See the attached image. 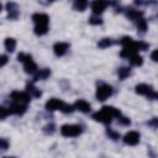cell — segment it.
Returning a JSON list of instances; mask_svg holds the SVG:
<instances>
[{
	"label": "cell",
	"instance_id": "obj_6",
	"mask_svg": "<svg viewBox=\"0 0 158 158\" xmlns=\"http://www.w3.org/2000/svg\"><path fill=\"white\" fill-rule=\"evenodd\" d=\"M111 94H112V88L107 84H101L96 89V99L99 101H105L109 96H111Z\"/></svg>",
	"mask_w": 158,
	"mask_h": 158
},
{
	"label": "cell",
	"instance_id": "obj_7",
	"mask_svg": "<svg viewBox=\"0 0 158 158\" xmlns=\"http://www.w3.org/2000/svg\"><path fill=\"white\" fill-rule=\"evenodd\" d=\"M11 99L16 104L21 105H27L30 102V95L25 91H12L11 93Z\"/></svg>",
	"mask_w": 158,
	"mask_h": 158
},
{
	"label": "cell",
	"instance_id": "obj_14",
	"mask_svg": "<svg viewBox=\"0 0 158 158\" xmlns=\"http://www.w3.org/2000/svg\"><path fill=\"white\" fill-rule=\"evenodd\" d=\"M127 17L132 21H138L141 19H143V12L142 11H138V10H135V9H130L127 12H126Z\"/></svg>",
	"mask_w": 158,
	"mask_h": 158
},
{
	"label": "cell",
	"instance_id": "obj_23",
	"mask_svg": "<svg viewBox=\"0 0 158 158\" xmlns=\"http://www.w3.org/2000/svg\"><path fill=\"white\" fill-rule=\"evenodd\" d=\"M111 40L110 38H102L101 41H99V43H98V46L100 47V48H106V47H109V46H111Z\"/></svg>",
	"mask_w": 158,
	"mask_h": 158
},
{
	"label": "cell",
	"instance_id": "obj_2",
	"mask_svg": "<svg viewBox=\"0 0 158 158\" xmlns=\"http://www.w3.org/2000/svg\"><path fill=\"white\" fill-rule=\"evenodd\" d=\"M32 20L35 22V33L36 35H46L48 31V22H49V17L48 15L43 14V12H36L32 16Z\"/></svg>",
	"mask_w": 158,
	"mask_h": 158
},
{
	"label": "cell",
	"instance_id": "obj_18",
	"mask_svg": "<svg viewBox=\"0 0 158 158\" xmlns=\"http://www.w3.org/2000/svg\"><path fill=\"white\" fill-rule=\"evenodd\" d=\"M5 48H6L7 52H14L15 48H16V41L11 37H7L5 40Z\"/></svg>",
	"mask_w": 158,
	"mask_h": 158
},
{
	"label": "cell",
	"instance_id": "obj_20",
	"mask_svg": "<svg viewBox=\"0 0 158 158\" xmlns=\"http://www.w3.org/2000/svg\"><path fill=\"white\" fill-rule=\"evenodd\" d=\"M130 74H131V69L128 67H121L117 70V75H118L120 79H126Z\"/></svg>",
	"mask_w": 158,
	"mask_h": 158
},
{
	"label": "cell",
	"instance_id": "obj_25",
	"mask_svg": "<svg viewBox=\"0 0 158 158\" xmlns=\"http://www.w3.org/2000/svg\"><path fill=\"white\" fill-rule=\"evenodd\" d=\"M106 132H107V135L110 136V138H112V139H117V138L120 137V133H118V132H115V131L111 130V128H107Z\"/></svg>",
	"mask_w": 158,
	"mask_h": 158
},
{
	"label": "cell",
	"instance_id": "obj_31",
	"mask_svg": "<svg viewBox=\"0 0 158 158\" xmlns=\"http://www.w3.org/2000/svg\"><path fill=\"white\" fill-rule=\"evenodd\" d=\"M44 131H46L47 133H52V132L54 131V125H53V123H51V125H47V126L44 127Z\"/></svg>",
	"mask_w": 158,
	"mask_h": 158
},
{
	"label": "cell",
	"instance_id": "obj_5",
	"mask_svg": "<svg viewBox=\"0 0 158 158\" xmlns=\"http://www.w3.org/2000/svg\"><path fill=\"white\" fill-rule=\"evenodd\" d=\"M136 93L139 94V95H146V96H148V99H156L157 98V93L148 84H138V85H136Z\"/></svg>",
	"mask_w": 158,
	"mask_h": 158
},
{
	"label": "cell",
	"instance_id": "obj_16",
	"mask_svg": "<svg viewBox=\"0 0 158 158\" xmlns=\"http://www.w3.org/2000/svg\"><path fill=\"white\" fill-rule=\"evenodd\" d=\"M49 74H51V70H49L48 68L40 69V72H38V70L36 72V75H35V81H37V80H44V79H47V78L49 77Z\"/></svg>",
	"mask_w": 158,
	"mask_h": 158
},
{
	"label": "cell",
	"instance_id": "obj_33",
	"mask_svg": "<svg viewBox=\"0 0 158 158\" xmlns=\"http://www.w3.org/2000/svg\"><path fill=\"white\" fill-rule=\"evenodd\" d=\"M148 125H153V126L156 127V126H157V118L154 117V118H153V121H151V122H148Z\"/></svg>",
	"mask_w": 158,
	"mask_h": 158
},
{
	"label": "cell",
	"instance_id": "obj_9",
	"mask_svg": "<svg viewBox=\"0 0 158 158\" xmlns=\"http://www.w3.org/2000/svg\"><path fill=\"white\" fill-rule=\"evenodd\" d=\"M64 106V102L59 99H49L47 102H46V109L49 110V111H56V110H62Z\"/></svg>",
	"mask_w": 158,
	"mask_h": 158
},
{
	"label": "cell",
	"instance_id": "obj_22",
	"mask_svg": "<svg viewBox=\"0 0 158 158\" xmlns=\"http://www.w3.org/2000/svg\"><path fill=\"white\" fill-rule=\"evenodd\" d=\"M137 28L141 32H146V30H147V22H146L144 19H141V20L137 21Z\"/></svg>",
	"mask_w": 158,
	"mask_h": 158
},
{
	"label": "cell",
	"instance_id": "obj_19",
	"mask_svg": "<svg viewBox=\"0 0 158 158\" xmlns=\"http://www.w3.org/2000/svg\"><path fill=\"white\" fill-rule=\"evenodd\" d=\"M128 60H130V63H131L132 65H136V67L142 65V63H143V58H142L138 53H136V54H133L132 57H130Z\"/></svg>",
	"mask_w": 158,
	"mask_h": 158
},
{
	"label": "cell",
	"instance_id": "obj_10",
	"mask_svg": "<svg viewBox=\"0 0 158 158\" xmlns=\"http://www.w3.org/2000/svg\"><path fill=\"white\" fill-rule=\"evenodd\" d=\"M69 48V44L67 42H57L54 46H53V51H54V54L58 56V57H62L67 53Z\"/></svg>",
	"mask_w": 158,
	"mask_h": 158
},
{
	"label": "cell",
	"instance_id": "obj_4",
	"mask_svg": "<svg viewBox=\"0 0 158 158\" xmlns=\"http://www.w3.org/2000/svg\"><path fill=\"white\" fill-rule=\"evenodd\" d=\"M81 127L79 125H63L60 127V133L64 137H77L81 133Z\"/></svg>",
	"mask_w": 158,
	"mask_h": 158
},
{
	"label": "cell",
	"instance_id": "obj_29",
	"mask_svg": "<svg viewBox=\"0 0 158 158\" xmlns=\"http://www.w3.org/2000/svg\"><path fill=\"white\" fill-rule=\"evenodd\" d=\"M117 120H118V122L121 123V125H130V118H127V117H123V116H118L117 117Z\"/></svg>",
	"mask_w": 158,
	"mask_h": 158
},
{
	"label": "cell",
	"instance_id": "obj_27",
	"mask_svg": "<svg viewBox=\"0 0 158 158\" xmlns=\"http://www.w3.org/2000/svg\"><path fill=\"white\" fill-rule=\"evenodd\" d=\"M9 141L6 138H0V149H7Z\"/></svg>",
	"mask_w": 158,
	"mask_h": 158
},
{
	"label": "cell",
	"instance_id": "obj_12",
	"mask_svg": "<svg viewBox=\"0 0 158 158\" xmlns=\"http://www.w3.org/2000/svg\"><path fill=\"white\" fill-rule=\"evenodd\" d=\"M73 106H74V109L81 111V112H85V114L91 110V105L88 101H85V100H77Z\"/></svg>",
	"mask_w": 158,
	"mask_h": 158
},
{
	"label": "cell",
	"instance_id": "obj_8",
	"mask_svg": "<svg viewBox=\"0 0 158 158\" xmlns=\"http://www.w3.org/2000/svg\"><path fill=\"white\" fill-rule=\"evenodd\" d=\"M139 133L137 131H130L123 136V142L128 146H136L139 142Z\"/></svg>",
	"mask_w": 158,
	"mask_h": 158
},
{
	"label": "cell",
	"instance_id": "obj_1",
	"mask_svg": "<svg viewBox=\"0 0 158 158\" xmlns=\"http://www.w3.org/2000/svg\"><path fill=\"white\" fill-rule=\"evenodd\" d=\"M121 116V111L114 106H102L100 111L95 112L93 115V118L95 121H99V122H102V123H110L112 117H118Z\"/></svg>",
	"mask_w": 158,
	"mask_h": 158
},
{
	"label": "cell",
	"instance_id": "obj_24",
	"mask_svg": "<svg viewBox=\"0 0 158 158\" xmlns=\"http://www.w3.org/2000/svg\"><path fill=\"white\" fill-rule=\"evenodd\" d=\"M89 22H90L91 25H100V23L102 22V20H101V17H100V16L94 15V16H91V17L89 19Z\"/></svg>",
	"mask_w": 158,
	"mask_h": 158
},
{
	"label": "cell",
	"instance_id": "obj_13",
	"mask_svg": "<svg viewBox=\"0 0 158 158\" xmlns=\"http://www.w3.org/2000/svg\"><path fill=\"white\" fill-rule=\"evenodd\" d=\"M26 107L27 105H21V104H16V102H12V105L7 109L9 110V114H15V115H22L25 111H26Z\"/></svg>",
	"mask_w": 158,
	"mask_h": 158
},
{
	"label": "cell",
	"instance_id": "obj_28",
	"mask_svg": "<svg viewBox=\"0 0 158 158\" xmlns=\"http://www.w3.org/2000/svg\"><path fill=\"white\" fill-rule=\"evenodd\" d=\"M7 62H9V57L5 56V54H0V68L4 67Z\"/></svg>",
	"mask_w": 158,
	"mask_h": 158
},
{
	"label": "cell",
	"instance_id": "obj_3",
	"mask_svg": "<svg viewBox=\"0 0 158 158\" xmlns=\"http://www.w3.org/2000/svg\"><path fill=\"white\" fill-rule=\"evenodd\" d=\"M17 58H19L20 62L23 63V69H25L26 73H28V74H35V73L38 70L36 63L33 62V59H32V57H31L30 54L20 53V54L17 56Z\"/></svg>",
	"mask_w": 158,
	"mask_h": 158
},
{
	"label": "cell",
	"instance_id": "obj_17",
	"mask_svg": "<svg viewBox=\"0 0 158 158\" xmlns=\"http://www.w3.org/2000/svg\"><path fill=\"white\" fill-rule=\"evenodd\" d=\"M26 93L30 95V98H38V96H41V91H40V89H37V88L33 86L32 84L27 85V91H26Z\"/></svg>",
	"mask_w": 158,
	"mask_h": 158
},
{
	"label": "cell",
	"instance_id": "obj_30",
	"mask_svg": "<svg viewBox=\"0 0 158 158\" xmlns=\"http://www.w3.org/2000/svg\"><path fill=\"white\" fill-rule=\"evenodd\" d=\"M7 115H9V110L5 109V107H2V106H0V118L6 117Z\"/></svg>",
	"mask_w": 158,
	"mask_h": 158
},
{
	"label": "cell",
	"instance_id": "obj_11",
	"mask_svg": "<svg viewBox=\"0 0 158 158\" xmlns=\"http://www.w3.org/2000/svg\"><path fill=\"white\" fill-rule=\"evenodd\" d=\"M109 4L106 2V1H100V0H96V1H94L93 4H91V10H93V12H94V15H100L105 9H106V6H107Z\"/></svg>",
	"mask_w": 158,
	"mask_h": 158
},
{
	"label": "cell",
	"instance_id": "obj_21",
	"mask_svg": "<svg viewBox=\"0 0 158 158\" xmlns=\"http://www.w3.org/2000/svg\"><path fill=\"white\" fill-rule=\"evenodd\" d=\"M86 6H88V2L84 1V0H77V1H74V4H73L74 10H78V11H83V10H85Z\"/></svg>",
	"mask_w": 158,
	"mask_h": 158
},
{
	"label": "cell",
	"instance_id": "obj_35",
	"mask_svg": "<svg viewBox=\"0 0 158 158\" xmlns=\"http://www.w3.org/2000/svg\"><path fill=\"white\" fill-rule=\"evenodd\" d=\"M4 158H15V157H4Z\"/></svg>",
	"mask_w": 158,
	"mask_h": 158
},
{
	"label": "cell",
	"instance_id": "obj_26",
	"mask_svg": "<svg viewBox=\"0 0 158 158\" xmlns=\"http://www.w3.org/2000/svg\"><path fill=\"white\" fill-rule=\"evenodd\" d=\"M60 111H63L64 114H70V112L74 111V106H73V105H67V104H64V106H63V109H62Z\"/></svg>",
	"mask_w": 158,
	"mask_h": 158
},
{
	"label": "cell",
	"instance_id": "obj_32",
	"mask_svg": "<svg viewBox=\"0 0 158 158\" xmlns=\"http://www.w3.org/2000/svg\"><path fill=\"white\" fill-rule=\"evenodd\" d=\"M152 59L154 60V62H157V51H153V53H152Z\"/></svg>",
	"mask_w": 158,
	"mask_h": 158
},
{
	"label": "cell",
	"instance_id": "obj_15",
	"mask_svg": "<svg viewBox=\"0 0 158 158\" xmlns=\"http://www.w3.org/2000/svg\"><path fill=\"white\" fill-rule=\"evenodd\" d=\"M6 7H7V11H9V17L10 19H16L17 16H19V7H17V5L15 4V2H9L7 5H6Z\"/></svg>",
	"mask_w": 158,
	"mask_h": 158
},
{
	"label": "cell",
	"instance_id": "obj_34",
	"mask_svg": "<svg viewBox=\"0 0 158 158\" xmlns=\"http://www.w3.org/2000/svg\"><path fill=\"white\" fill-rule=\"evenodd\" d=\"M1 10H2V5L0 4V11H1Z\"/></svg>",
	"mask_w": 158,
	"mask_h": 158
}]
</instances>
